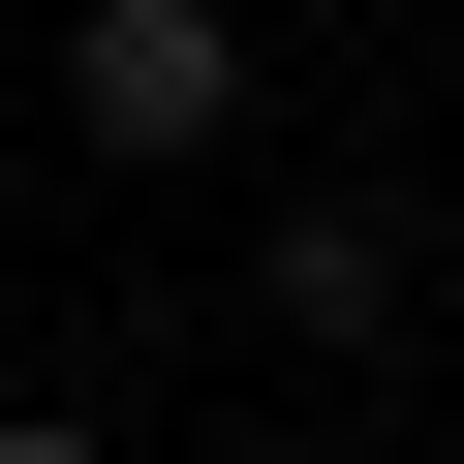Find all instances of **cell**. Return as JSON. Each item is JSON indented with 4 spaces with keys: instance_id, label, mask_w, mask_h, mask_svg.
Masks as SVG:
<instances>
[{
    "instance_id": "1",
    "label": "cell",
    "mask_w": 464,
    "mask_h": 464,
    "mask_svg": "<svg viewBox=\"0 0 464 464\" xmlns=\"http://www.w3.org/2000/svg\"><path fill=\"white\" fill-rule=\"evenodd\" d=\"M63 155H248V32L217 0H93L63 32Z\"/></svg>"
},
{
    "instance_id": "2",
    "label": "cell",
    "mask_w": 464,
    "mask_h": 464,
    "mask_svg": "<svg viewBox=\"0 0 464 464\" xmlns=\"http://www.w3.org/2000/svg\"><path fill=\"white\" fill-rule=\"evenodd\" d=\"M279 341H341V372L402 341V217H372V186H310V217H279Z\"/></svg>"
},
{
    "instance_id": "3",
    "label": "cell",
    "mask_w": 464,
    "mask_h": 464,
    "mask_svg": "<svg viewBox=\"0 0 464 464\" xmlns=\"http://www.w3.org/2000/svg\"><path fill=\"white\" fill-rule=\"evenodd\" d=\"M0 464H124V433H93V402H0Z\"/></svg>"
}]
</instances>
